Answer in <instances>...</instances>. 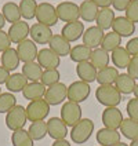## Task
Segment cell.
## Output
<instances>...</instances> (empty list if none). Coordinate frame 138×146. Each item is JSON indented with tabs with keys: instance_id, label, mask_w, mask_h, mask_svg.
I'll return each instance as SVG.
<instances>
[{
	"instance_id": "cell-7",
	"label": "cell",
	"mask_w": 138,
	"mask_h": 146,
	"mask_svg": "<svg viewBox=\"0 0 138 146\" xmlns=\"http://www.w3.org/2000/svg\"><path fill=\"white\" fill-rule=\"evenodd\" d=\"M68 95V87L64 83H55L53 86H50L46 88V94H44V101L49 104L50 106H57L64 104Z\"/></svg>"
},
{
	"instance_id": "cell-53",
	"label": "cell",
	"mask_w": 138,
	"mask_h": 146,
	"mask_svg": "<svg viewBox=\"0 0 138 146\" xmlns=\"http://www.w3.org/2000/svg\"><path fill=\"white\" fill-rule=\"evenodd\" d=\"M115 146H130V145H127V143H123V142H119V143H116Z\"/></svg>"
},
{
	"instance_id": "cell-23",
	"label": "cell",
	"mask_w": 138,
	"mask_h": 146,
	"mask_svg": "<svg viewBox=\"0 0 138 146\" xmlns=\"http://www.w3.org/2000/svg\"><path fill=\"white\" fill-rule=\"evenodd\" d=\"M111 61L113 62V65L116 69H127V66L131 61L130 52L126 50V47H119L112 51L111 54Z\"/></svg>"
},
{
	"instance_id": "cell-34",
	"label": "cell",
	"mask_w": 138,
	"mask_h": 146,
	"mask_svg": "<svg viewBox=\"0 0 138 146\" xmlns=\"http://www.w3.org/2000/svg\"><path fill=\"white\" fill-rule=\"evenodd\" d=\"M91 51H93V50L89 48V47H87V46H84V44H76V46L72 47V50H71L69 57H71V59H72L73 62L80 64V62L90 61Z\"/></svg>"
},
{
	"instance_id": "cell-9",
	"label": "cell",
	"mask_w": 138,
	"mask_h": 146,
	"mask_svg": "<svg viewBox=\"0 0 138 146\" xmlns=\"http://www.w3.org/2000/svg\"><path fill=\"white\" fill-rule=\"evenodd\" d=\"M57 15L58 19H61L62 22H73V21H79L80 18V10L79 6L73 1H62L59 3L57 7Z\"/></svg>"
},
{
	"instance_id": "cell-3",
	"label": "cell",
	"mask_w": 138,
	"mask_h": 146,
	"mask_svg": "<svg viewBox=\"0 0 138 146\" xmlns=\"http://www.w3.org/2000/svg\"><path fill=\"white\" fill-rule=\"evenodd\" d=\"M25 110L29 121H43L50 113V105L44 101V98H41V99L31 101L25 108Z\"/></svg>"
},
{
	"instance_id": "cell-19",
	"label": "cell",
	"mask_w": 138,
	"mask_h": 146,
	"mask_svg": "<svg viewBox=\"0 0 138 146\" xmlns=\"http://www.w3.org/2000/svg\"><path fill=\"white\" fill-rule=\"evenodd\" d=\"M122 134L117 130H111V128H101L97 131V142L99 146H115L120 142Z\"/></svg>"
},
{
	"instance_id": "cell-45",
	"label": "cell",
	"mask_w": 138,
	"mask_h": 146,
	"mask_svg": "<svg viewBox=\"0 0 138 146\" xmlns=\"http://www.w3.org/2000/svg\"><path fill=\"white\" fill-rule=\"evenodd\" d=\"M126 50L130 52L131 57L138 55V37H133V39H130V40L127 41V44H126Z\"/></svg>"
},
{
	"instance_id": "cell-47",
	"label": "cell",
	"mask_w": 138,
	"mask_h": 146,
	"mask_svg": "<svg viewBox=\"0 0 138 146\" xmlns=\"http://www.w3.org/2000/svg\"><path fill=\"white\" fill-rule=\"evenodd\" d=\"M98 8H108L112 6V0H91Z\"/></svg>"
},
{
	"instance_id": "cell-27",
	"label": "cell",
	"mask_w": 138,
	"mask_h": 146,
	"mask_svg": "<svg viewBox=\"0 0 138 146\" xmlns=\"http://www.w3.org/2000/svg\"><path fill=\"white\" fill-rule=\"evenodd\" d=\"M119 70L115 66H106L104 69H99L97 72V83L99 86H105V84H115L116 79L119 77Z\"/></svg>"
},
{
	"instance_id": "cell-31",
	"label": "cell",
	"mask_w": 138,
	"mask_h": 146,
	"mask_svg": "<svg viewBox=\"0 0 138 146\" xmlns=\"http://www.w3.org/2000/svg\"><path fill=\"white\" fill-rule=\"evenodd\" d=\"M1 14L4 17L6 22L10 24H15L18 21H21V11H19V4H17L14 1H8L1 8Z\"/></svg>"
},
{
	"instance_id": "cell-18",
	"label": "cell",
	"mask_w": 138,
	"mask_h": 146,
	"mask_svg": "<svg viewBox=\"0 0 138 146\" xmlns=\"http://www.w3.org/2000/svg\"><path fill=\"white\" fill-rule=\"evenodd\" d=\"M112 31L117 33L120 37H130L135 32V24L126 17H116L112 24Z\"/></svg>"
},
{
	"instance_id": "cell-41",
	"label": "cell",
	"mask_w": 138,
	"mask_h": 146,
	"mask_svg": "<svg viewBox=\"0 0 138 146\" xmlns=\"http://www.w3.org/2000/svg\"><path fill=\"white\" fill-rule=\"evenodd\" d=\"M126 18L130 19L131 22L137 24L138 22V0H131V3L129 4V7L126 8Z\"/></svg>"
},
{
	"instance_id": "cell-21",
	"label": "cell",
	"mask_w": 138,
	"mask_h": 146,
	"mask_svg": "<svg viewBox=\"0 0 138 146\" xmlns=\"http://www.w3.org/2000/svg\"><path fill=\"white\" fill-rule=\"evenodd\" d=\"M46 86H43L40 81H32V83H28L26 87L22 90V95L25 99H28L29 102L31 101H36V99H41L46 94Z\"/></svg>"
},
{
	"instance_id": "cell-5",
	"label": "cell",
	"mask_w": 138,
	"mask_h": 146,
	"mask_svg": "<svg viewBox=\"0 0 138 146\" xmlns=\"http://www.w3.org/2000/svg\"><path fill=\"white\" fill-rule=\"evenodd\" d=\"M26 121H28V117H26V110L24 106L15 105L11 110H8L6 113V125L8 130H21V128H24Z\"/></svg>"
},
{
	"instance_id": "cell-38",
	"label": "cell",
	"mask_w": 138,
	"mask_h": 146,
	"mask_svg": "<svg viewBox=\"0 0 138 146\" xmlns=\"http://www.w3.org/2000/svg\"><path fill=\"white\" fill-rule=\"evenodd\" d=\"M33 141L29 135V132L24 128L21 130L13 131V135H11V143L13 146H33Z\"/></svg>"
},
{
	"instance_id": "cell-32",
	"label": "cell",
	"mask_w": 138,
	"mask_h": 146,
	"mask_svg": "<svg viewBox=\"0 0 138 146\" xmlns=\"http://www.w3.org/2000/svg\"><path fill=\"white\" fill-rule=\"evenodd\" d=\"M22 74L28 79L29 83L32 81H40L43 74V68L37 62H26L22 65Z\"/></svg>"
},
{
	"instance_id": "cell-4",
	"label": "cell",
	"mask_w": 138,
	"mask_h": 146,
	"mask_svg": "<svg viewBox=\"0 0 138 146\" xmlns=\"http://www.w3.org/2000/svg\"><path fill=\"white\" fill-rule=\"evenodd\" d=\"M81 114H83V110L80 105L76 102L66 101L61 108V119L66 124V127H75L83 119Z\"/></svg>"
},
{
	"instance_id": "cell-48",
	"label": "cell",
	"mask_w": 138,
	"mask_h": 146,
	"mask_svg": "<svg viewBox=\"0 0 138 146\" xmlns=\"http://www.w3.org/2000/svg\"><path fill=\"white\" fill-rule=\"evenodd\" d=\"M10 77V72L7 69H4L3 66H0V84H6Z\"/></svg>"
},
{
	"instance_id": "cell-2",
	"label": "cell",
	"mask_w": 138,
	"mask_h": 146,
	"mask_svg": "<svg viewBox=\"0 0 138 146\" xmlns=\"http://www.w3.org/2000/svg\"><path fill=\"white\" fill-rule=\"evenodd\" d=\"M94 132V121L91 119H81L75 127H72L71 134V139L77 145H83L86 143L91 135Z\"/></svg>"
},
{
	"instance_id": "cell-16",
	"label": "cell",
	"mask_w": 138,
	"mask_h": 146,
	"mask_svg": "<svg viewBox=\"0 0 138 146\" xmlns=\"http://www.w3.org/2000/svg\"><path fill=\"white\" fill-rule=\"evenodd\" d=\"M47 132L54 141H59V139H65L68 132V127L66 124L62 121L61 117H51L47 121Z\"/></svg>"
},
{
	"instance_id": "cell-10",
	"label": "cell",
	"mask_w": 138,
	"mask_h": 146,
	"mask_svg": "<svg viewBox=\"0 0 138 146\" xmlns=\"http://www.w3.org/2000/svg\"><path fill=\"white\" fill-rule=\"evenodd\" d=\"M17 52L21 62H35V59L37 58V46L32 39H26V40L21 41L19 44H17Z\"/></svg>"
},
{
	"instance_id": "cell-30",
	"label": "cell",
	"mask_w": 138,
	"mask_h": 146,
	"mask_svg": "<svg viewBox=\"0 0 138 146\" xmlns=\"http://www.w3.org/2000/svg\"><path fill=\"white\" fill-rule=\"evenodd\" d=\"M29 81L25 77L22 73H13L10 74L7 83H6V88L8 90V92H22V90L26 87Z\"/></svg>"
},
{
	"instance_id": "cell-54",
	"label": "cell",
	"mask_w": 138,
	"mask_h": 146,
	"mask_svg": "<svg viewBox=\"0 0 138 146\" xmlns=\"http://www.w3.org/2000/svg\"><path fill=\"white\" fill-rule=\"evenodd\" d=\"M0 62H1V54H0Z\"/></svg>"
},
{
	"instance_id": "cell-8",
	"label": "cell",
	"mask_w": 138,
	"mask_h": 146,
	"mask_svg": "<svg viewBox=\"0 0 138 146\" xmlns=\"http://www.w3.org/2000/svg\"><path fill=\"white\" fill-rule=\"evenodd\" d=\"M90 92H91V88H90L89 83H84V81H81V80L73 81L72 84L68 87L66 99L71 101V102L81 104V102H84L90 97Z\"/></svg>"
},
{
	"instance_id": "cell-6",
	"label": "cell",
	"mask_w": 138,
	"mask_h": 146,
	"mask_svg": "<svg viewBox=\"0 0 138 146\" xmlns=\"http://www.w3.org/2000/svg\"><path fill=\"white\" fill-rule=\"evenodd\" d=\"M36 19L39 24H43L46 26H55L58 22L57 10L53 4H50L47 1H43L40 4H37V11H36Z\"/></svg>"
},
{
	"instance_id": "cell-12",
	"label": "cell",
	"mask_w": 138,
	"mask_h": 146,
	"mask_svg": "<svg viewBox=\"0 0 138 146\" xmlns=\"http://www.w3.org/2000/svg\"><path fill=\"white\" fill-rule=\"evenodd\" d=\"M104 36H105V32L101 28H98L97 25H94V26H90V28H87L84 31L81 39H83V44L84 46H87L91 50H95L98 47H101Z\"/></svg>"
},
{
	"instance_id": "cell-11",
	"label": "cell",
	"mask_w": 138,
	"mask_h": 146,
	"mask_svg": "<svg viewBox=\"0 0 138 146\" xmlns=\"http://www.w3.org/2000/svg\"><path fill=\"white\" fill-rule=\"evenodd\" d=\"M101 120L105 128L119 130L124 117H123V113L119 110V108H105V110L102 112V116H101Z\"/></svg>"
},
{
	"instance_id": "cell-22",
	"label": "cell",
	"mask_w": 138,
	"mask_h": 146,
	"mask_svg": "<svg viewBox=\"0 0 138 146\" xmlns=\"http://www.w3.org/2000/svg\"><path fill=\"white\" fill-rule=\"evenodd\" d=\"M49 46H50L49 48H51L57 55H59V57L69 55V52H71V50H72L71 43L66 40V39H64L61 35H53Z\"/></svg>"
},
{
	"instance_id": "cell-50",
	"label": "cell",
	"mask_w": 138,
	"mask_h": 146,
	"mask_svg": "<svg viewBox=\"0 0 138 146\" xmlns=\"http://www.w3.org/2000/svg\"><path fill=\"white\" fill-rule=\"evenodd\" d=\"M4 25H6V19H4V17H3V14L0 13V31H3Z\"/></svg>"
},
{
	"instance_id": "cell-14",
	"label": "cell",
	"mask_w": 138,
	"mask_h": 146,
	"mask_svg": "<svg viewBox=\"0 0 138 146\" xmlns=\"http://www.w3.org/2000/svg\"><path fill=\"white\" fill-rule=\"evenodd\" d=\"M37 64L44 69H57L61 65V57L57 55L51 48H41L37 52Z\"/></svg>"
},
{
	"instance_id": "cell-52",
	"label": "cell",
	"mask_w": 138,
	"mask_h": 146,
	"mask_svg": "<svg viewBox=\"0 0 138 146\" xmlns=\"http://www.w3.org/2000/svg\"><path fill=\"white\" fill-rule=\"evenodd\" d=\"M130 146H138V139H135V141H131Z\"/></svg>"
},
{
	"instance_id": "cell-46",
	"label": "cell",
	"mask_w": 138,
	"mask_h": 146,
	"mask_svg": "<svg viewBox=\"0 0 138 146\" xmlns=\"http://www.w3.org/2000/svg\"><path fill=\"white\" fill-rule=\"evenodd\" d=\"M130 3L131 0H112V6L116 11H126Z\"/></svg>"
},
{
	"instance_id": "cell-39",
	"label": "cell",
	"mask_w": 138,
	"mask_h": 146,
	"mask_svg": "<svg viewBox=\"0 0 138 146\" xmlns=\"http://www.w3.org/2000/svg\"><path fill=\"white\" fill-rule=\"evenodd\" d=\"M17 105V98L13 92H1L0 94V113H7Z\"/></svg>"
},
{
	"instance_id": "cell-42",
	"label": "cell",
	"mask_w": 138,
	"mask_h": 146,
	"mask_svg": "<svg viewBox=\"0 0 138 146\" xmlns=\"http://www.w3.org/2000/svg\"><path fill=\"white\" fill-rule=\"evenodd\" d=\"M126 110H127V114L129 117L138 121V99L137 98H133L127 102V106H126Z\"/></svg>"
},
{
	"instance_id": "cell-17",
	"label": "cell",
	"mask_w": 138,
	"mask_h": 146,
	"mask_svg": "<svg viewBox=\"0 0 138 146\" xmlns=\"http://www.w3.org/2000/svg\"><path fill=\"white\" fill-rule=\"evenodd\" d=\"M31 39H32L36 44H49L51 37H53V32H51V28L46 26L43 24H33L31 26Z\"/></svg>"
},
{
	"instance_id": "cell-49",
	"label": "cell",
	"mask_w": 138,
	"mask_h": 146,
	"mask_svg": "<svg viewBox=\"0 0 138 146\" xmlns=\"http://www.w3.org/2000/svg\"><path fill=\"white\" fill-rule=\"evenodd\" d=\"M51 146H72L66 139H59V141H54V143Z\"/></svg>"
},
{
	"instance_id": "cell-35",
	"label": "cell",
	"mask_w": 138,
	"mask_h": 146,
	"mask_svg": "<svg viewBox=\"0 0 138 146\" xmlns=\"http://www.w3.org/2000/svg\"><path fill=\"white\" fill-rule=\"evenodd\" d=\"M120 44H122V37L112 31V32L105 33V36L102 39V43H101V48H104L108 52H112L113 50L119 48Z\"/></svg>"
},
{
	"instance_id": "cell-26",
	"label": "cell",
	"mask_w": 138,
	"mask_h": 146,
	"mask_svg": "<svg viewBox=\"0 0 138 146\" xmlns=\"http://www.w3.org/2000/svg\"><path fill=\"white\" fill-rule=\"evenodd\" d=\"M135 86H137L135 80H134L133 77H130L127 73H120L119 77L116 79V83H115V87L119 90V92H120L122 95L133 94Z\"/></svg>"
},
{
	"instance_id": "cell-40",
	"label": "cell",
	"mask_w": 138,
	"mask_h": 146,
	"mask_svg": "<svg viewBox=\"0 0 138 146\" xmlns=\"http://www.w3.org/2000/svg\"><path fill=\"white\" fill-rule=\"evenodd\" d=\"M59 79H61V73L58 72V69H47V70H43L40 83L46 87H50L55 83H59Z\"/></svg>"
},
{
	"instance_id": "cell-20",
	"label": "cell",
	"mask_w": 138,
	"mask_h": 146,
	"mask_svg": "<svg viewBox=\"0 0 138 146\" xmlns=\"http://www.w3.org/2000/svg\"><path fill=\"white\" fill-rule=\"evenodd\" d=\"M97 69L93 66V64L90 61L86 62H80L76 65V74L81 81L84 83H93V81L97 80Z\"/></svg>"
},
{
	"instance_id": "cell-36",
	"label": "cell",
	"mask_w": 138,
	"mask_h": 146,
	"mask_svg": "<svg viewBox=\"0 0 138 146\" xmlns=\"http://www.w3.org/2000/svg\"><path fill=\"white\" fill-rule=\"evenodd\" d=\"M28 132H29V135H31V138L33 141H41V139H44L49 135V132H47V123L44 120L43 121L31 123Z\"/></svg>"
},
{
	"instance_id": "cell-44",
	"label": "cell",
	"mask_w": 138,
	"mask_h": 146,
	"mask_svg": "<svg viewBox=\"0 0 138 146\" xmlns=\"http://www.w3.org/2000/svg\"><path fill=\"white\" fill-rule=\"evenodd\" d=\"M11 40H10V37H8V33L4 32V31H0V52H3V51H6L11 47Z\"/></svg>"
},
{
	"instance_id": "cell-1",
	"label": "cell",
	"mask_w": 138,
	"mask_h": 146,
	"mask_svg": "<svg viewBox=\"0 0 138 146\" xmlns=\"http://www.w3.org/2000/svg\"><path fill=\"white\" fill-rule=\"evenodd\" d=\"M95 99L98 104L104 105L105 108H117L122 102V94L113 84L98 86L95 91Z\"/></svg>"
},
{
	"instance_id": "cell-29",
	"label": "cell",
	"mask_w": 138,
	"mask_h": 146,
	"mask_svg": "<svg viewBox=\"0 0 138 146\" xmlns=\"http://www.w3.org/2000/svg\"><path fill=\"white\" fill-rule=\"evenodd\" d=\"M115 18H116V17H115V11L111 7L99 8L95 22H97L98 28H101L102 31H108V29L112 28V24H113Z\"/></svg>"
},
{
	"instance_id": "cell-43",
	"label": "cell",
	"mask_w": 138,
	"mask_h": 146,
	"mask_svg": "<svg viewBox=\"0 0 138 146\" xmlns=\"http://www.w3.org/2000/svg\"><path fill=\"white\" fill-rule=\"evenodd\" d=\"M127 74L134 80H138V55L131 57V61L127 66Z\"/></svg>"
},
{
	"instance_id": "cell-37",
	"label": "cell",
	"mask_w": 138,
	"mask_h": 146,
	"mask_svg": "<svg viewBox=\"0 0 138 146\" xmlns=\"http://www.w3.org/2000/svg\"><path fill=\"white\" fill-rule=\"evenodd\" d=\"M19 11L21 17L26 21L36 18V11H37V1L36 0H21L19 1Z\"/></svg>"
},
{
	"instance_id": "cell-24",
	"label": "cell",
	"mask_w": 138,
	"mask_h": 146,
	"mask_svg": "<svg viewBox=\"0 0 138 146\" xmlns=\"http://www.w3.org/2000/svg\"><path fill=\"white\" fill-rule=\"evenodd\" d=\"M90 62L93 64V66H94L97 70H99V69H104V68H106V66H109L111 55H109L108 51H105V50L101 48V47H98V48L91 51Z\"/></svg>"
},
{
	"instance_id": "cell-28",
	"label": "cell",
	"mask_w": 138,
	"mask_h": 146,
	"mask_svg": "<svg viewBox=\"0 0 138 146\" xmlns=\"http://www.w3.org/2000/svg\"><path fill=\"white\" fill-rule=\"evenodd\" d=\"M79 10H80V18L84 22H94L97 19L98 11H99L97 4H94L91 0L81 1V4L79 6Z\"/></svg>"
},
{
	"instance_id": "cell-33",
	"label": "cell",
	"mask_w": 138,
	"mask_h": 146,
	"mask_svg": "<svg viewBox=\"0 0 138 146\" xmlns=\"http://www.w3.org/2000/svg\"><path fill=\"white\" fill-rule=\"evenodd\" d=\"M120 134H122L124 138L130 139V141H135L138 139V121L133 120L130 117L124 119L120 125Z\"/></svg>"
},
{
	"instance_id": "cell-55",
	"label": "cell",
	"mask_w": 138,
	"mask_h": 146,
	"mask_svg": "<svg viewBox=\"0 0 138 146\" xmlns=\"http://www.w3.org/2000/svg\"><path fill=\"white\" fill-rule=\"evenodd\" d=\"M0 94H1V88H0Z\"/></svg>"
},
{
	"instance_id": "cell-15",
	"label": "cell",
	"mask_w": 138,
	"mask_h": 146,
	"mask_svg": "<svg viewBox=\"0 0 138 146\" xmlns=\"http://www.w3.org/2000/svg\"><path fill=\"white\" fill-rule=\"evenodd\" d=\"M84 24L80 21H73V22H68L64 25V28L61 29V36L66 39L69 43L72 41H77L80 37H83L84 33Z\"/></svg>"
},
{
	"instance_id": "cell-13",
	"label": "cell",
	"mask_w": 138,
	"mask_h": 146,
	"mask_svg": "<svg viewBox=\"0 0 138 146\" xmlns=\"http://www.w3.org/2000/svg\"><path fill=\"white\" fill-rule=\"evenodd\" d=\"M8 37L11 43L19 44L21 41L28 39L29 33H31V26L26 21H18L15 24H11L8 28Z\"/></svg>"
},
{
	"instance_id": "cell-25",
	"label": "cell",
	"mask_w": 138,
	"mask_h": 146,
	"mask_svg": "<svg viewBox=\"0 0 138 146\" xmlns=\"http://www.w3.org/2000/svg\"><path fill=\"white\" fill-rule=\"evenodd\" d=\"M19 57H18V52H17V48H10L6 50L1 52V66L4 69H7L8 72H13L19 66Z\"/></svg>"
},
{
	"instance_id": "cell-51",
	"label": "cell",
	"mask_w": 138,
	"mask_h": 146,
	"mask_svg": "<svg viewBox=\"0 0 138 146\" xmlns=\"http://www.w3.org/2000/svg\"><path fill=\"white\" fill-rule=\"evenodd\" d=\"M133 94H134V98L138 99V83H137V86H135V88H134V92H133Z\"/></svg>"
}]
</instances>
